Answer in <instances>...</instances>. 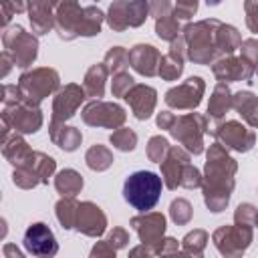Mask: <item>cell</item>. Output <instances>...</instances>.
I'll use <instances>...</instances> for the list:
<instances>
[{"label": "cell", "instance_id": "obj_37", "mask_svg": "<svg viewBox=\"0 0 258 258\" xmlns=\"http://www.w3.org/2000/svg\"><path fill=\"white\" fill-rule=\"evenodd\" d=\"M109 141L119 151H133L135 145H137V133L133 129H129V127H119V129H115L111 133Z\"/></svg>", "mask_w": 258, "mask_h": 258}, {"label": "cell", "instance_id": "obj_47", "mask_svg": "<svg viewBox=\"0 0 258 258\" xmlns=\"http://www.w3.org/2000/svg\"><path fill=\"white\" fill-rule=\"evenodd\" d=\"M254 214H256V208L252 204H240L234 212V222L236 224H252Z\"/></svg>", "mask_w": 258, "mask_h": 258}, {"label": "cell", "instance_id": "obj_44", "mask_svg": "<svg viewBox=\"0 0 258 258\" xmlns=\"http://www.w3.org/2000/svg\"><path fill=\"white\" fill-rule=\"evenodd\" d=\"M196 12H198V0H175L173 14H175L177 18L187 20V18H191Z\"/></svg>", "mask_w": 258, "mask_h": 258}, {"label": "cell", "instance_id": "obj_10", "mask_svg": "<svg viewBox=\"0 0 258 258\" xmlns=\"http://www.w3.org/2000/svg\"><path fill=\"white\" fill-rule=\"evenodd\" d=\"M216 248L224 256H240L252 242V224H236L222 226L212 236Z\"/></svg>", "mask_w": 258, "mask_h": 258}, {"label": "cell", "instance_id": "obj_34", "mask_svg": "<svg viewBox=\"0 0 258 258\" xmlns=\"http://www.w3.org/2000/svg\"><path fill=\"white\" fill-rule=\"evenodd\" d=\"M54 210H56V220L60 222V226H62L64 230H73L75 224H77L79 202H77L75 198H71V196H62V198L56 202Z\"/></svg>", "mask_w": 258, "mask_h": 258}, {"label": "cell", "instance_id": "obj_54", "mask_svg": "<svg viewBox=\"0 0 258 258\" xmlns=\"http://www.w3.org/2000/svg\"><path fill=\"white\" fill-rule=\"evenodd\" d=\"M254 226H258V210H256V214H254V222H252Z\"/></svg>", "mask_w": 258, "mask_h": 258}, {"label": "cell", "instance_id": "obj_55", "mask_svg": "<svg viewBox=\"0 0 258 258\" xmlns=\"http://www.w3.org/2000/svg\"><path fill=\"white\" fill-rule=\"evenodd\" d=\"M256 75H258V69H256Z\"/></svg>", "mask_w": 258, "mask_h": 258}, {"label": "cell", "instance_id": "obj_3", "mask_svg": "<svg viewBox=\"0 0 258 258\" xmlns=\"http://www.w3.org/2000/svg\"><path fill=\"white\" fill-rule=\"evenodd\" d=\"M163 179L149 169H139L127 175L123 183V198L125 202L137 212H149L157 206L163 189Z\"/></svg>", "mask_w": 258, "mask_h": 258}, {"label": "cell", "instance_id": "obj_43", "mask_svg": "<svg viewBox=\"0 0 258 258\" xmlns=\"http://www.w3.org/2000/svg\"><path fill=\"white\" fill-rule=\"evenodd\" d=\"M202 173L196 165L187 163L181 171V181H179V187H187V189H194V187H202Z\"/></svg>", "mask_w": 258, "mask_h": 258}, {"label": "cell", "instance_id": "obj_23", "mask_svg": "<svg viewBox=\"0 0 258 258\" xmlns=\"http://www.w3.org/2000/svg\"><path fill=\"white\" fill-rule=\"evenodd\" d=\"M54 6L56 0H30L28 18L34 34H46L54 26Z\"/></svg>", "mask_w": 258, "mask_h": 258}, {"label": "cell", "instance_id": "obj_50", "mask_svg": "<svg viewBox=\"0 0 258 258\" xmlns=\"http://www.w3.org/2000/svg\"><path fill=\"white\" fill-rule=\"evenodd\" d=\"M115 248L107 242V240H103V242H97L95 244V248L91 250V256H115Z\"/></svg>", "mask_w": 258, "mask_h": 258}, {"label": "cell", "instance_id": "obj_41", "mask_svg": "<svg viewBox=\"0 0 258 258\" xmlns=\"http://www.w3.org/2000/svg\"><path fill=\"white\" fill-rule=\"evenodd\" d=\"M149 14L147 0H129V28H137L145 22Z\"/></svg>", "mask_w": 258, "mask_h": 258}, {"label": "cell", "instance_id": "obj_18", "mask_svg": "<svg viewBox=\"0 0 258 258\" xmlns=\"http://www.w3.org/2000/svg\"><path fill=\"white\" fill-rule=\"evenodd\" d=\"M131 226L137 232L141 244H157L165 234V216L159 212H141L131 218Z\"/></svg>", "mask_w": 258, "mask_h": 258}, {"label": "cell", "instance_id": "obj_21", "mask_svg": "<svg viewBox=\"0 0 258 258\" xmlns=\"http://www.w3.org/2000/svg\"><path fill=\"white\" fill-rule=\"evenodd\" d=\"M131 111H133V117L139 119V121H145L151 117L153 109H155V103H157V91L149 85H143V83H135L129 93L123 97Z\"/></svg>", "mask_w": 258, "mask_h": 258}, {"label": "cell", "instance_id": "obj_19", "mask_svg": "<svg viewBox=\"0 0 258 258\" xmlns=\"http://www.w3.org/2000/svg\"><path fill=\"white\" fill-rule=\"evenodd\" d=\"M159 62L161 52L153 44L139 42L129 48V67L143 77H155L159 73Z\"/></svg>", "mask_w": 258, "mask_h": 258}, {"label": "cell", "instance_id": "obj_9", "mask_svg": "<svg viewBox=\"0 0 258 258\" xmlns=\"http://www.w3.org/2000/svg\"><path fill=\"white\" fill-rule=\"evenodd\" d=\"M2 121L16 133H36L42 127V113L38 105L20 101L14 105H4Z\"/></svg>", "mask_w": 258, "mask_h": 258}, {"label": "cell", "instance_id": "obj_51", "mask_svg": "<svg viewBox=\"0 0 258 258\" xmlns=\"http://www.w3.org/2000/svg\"><path fill=\"white\" fill-rule=\"evenodd\" d=\"M173 117H175L173 113H169V111H161V113L157 115L155 123H157V127H159V129H169V125H171Z\"/></svg>", "mask_w": 258, "mask_h": 258}, {"label": "cell", "instance_id": "obj_22", "mask_svg": "<svg viewBox=\"0 0 258 258\" xmlns=\"http://www.w3.org/2000/svg\"><path fill=\"white\" fill-rule=\"evenodd\" d=\"M187 58L185 54V40L183 36H177L175 40H171L169 44V52L161 56V62H159V77L163 81H175L181 77L183 73V60Z\"/></svg>", "mask_w": 258, "mask_h": 258}, {"label": "cell", "instance_id": "obj_29", "mask_svg": "<svg viewBox=\"0 0 258 258\" xmlns=\"http://www.w3.org/2000/svg\"><path fill=\"white\" fill-rule=\"evenodd\" d=\"M216 42H218V52H220V56H226V54H232L236 48H240L242 36H240V32H238L236 26L222 22V24L218 26Z\"/></svg>", "mask_w": 258, "mask_h": 258}, {"label": "cell", "instance_id": "obj_20", "mask_svg": "<svg viewBox=\"0 0 258 258\" xmlns=\"http://www.w3.org/2000/svg\"><path fill=\"white\" fill-rule=\"evenodd\" d=\"M75 228L83 232L85 236L99 238L107 230V216L105 212L93 204V202H81L79 204V214H77V224Z\"/></svg>", "mask_w": 258, "mask_h": 258}, {"label": "cell", "instance_id": "obj_8", "mask_svg": "<svg viewBox=\"0 0 258 258\" xmlns=\"http://www.w3.org/2000/svg\"><path fill=\"white\" fill-rule=\"evenodd\" d=\"M81 117H83L85 125H89V127L119 129V127H123V123L127 119V113L117 103H109V101H103V99H93L83 107Z\"/></svg>", "mask_w": 258, "mask_h": 258}, {"label": "cell", "instance_id": "obj_14", "mask_svg": "<svg viewBox=\"0 0 258 258\" xmlns=\"http://www.w3.org/2000/svg\"><path fill=\"white\" fill-rule=\"evenodd\" d=\"M83 18V8L79 0H56L54 6V30L58 38L73 40L79 36V26Z\"/></svg>", "mask_w": 258, "mask_h": 258}, {"label": "cell", "instance_id": "obj_30", "mask_svg": "<svg viewBox=\"0 0 258 258\" xmlns=\"http://www.w3.org/2000/svg\"><path fill=\"white\" fill-rule=\"evenodd\" d=\"M83 177L79 171L75 169H60L56 175H54V187L60 196H71L75 198L81 189H83Z\"/></svg>", "mask_w": 258, "mask_h": 258}, {"label": "cell", "instance_id": "obj_5", "mask_svg": "<svg viewBox=\"0 0 258 258\" xmlns=\"http://www.w3.org/2000/svg\"><path fill=\"white\" fill-rule=\"evenodd\" d=\"M18 87L22 91L24 101H28L32 105H40L42 99H46L48 95L58 91L60 77H58V73L54 69L40 67V69L22 73L20 79H18Z\"/></svg>", "mask_w": 258, "mask_h": 258}, {"label": "cell", "instance_id": "obj_42", "mask_svg": "<svg viewBox=\"0 0 258 258\" xmlns=\"http://www.w3.org/2000/svg\"><path fill=\"white\" fill-rule=\"evenodd\" d=\"M133 85H135V81L127 71L115 73L113 81H111V93H113V97H125Z\"/></svg>", "mask_w": 258, "mask_h": 258}, {"label": "cell", "instance_id": "obj_6", "mask_svg": "<svg viewBox=\"0 0 258 258\" xmlns=\"http://www.w3.org/2000/svg\"><path fill=\"white\" fill-rule=\"evenodd\" d=\"M54 169H56V161L50 155L42 151H32V155L24 163L16 165L12 173V181L22 189H32L38 183H48V177L54 173Z\"/></svg>", "mask_w": 258, "mask_h": 258}, {"label": "cell", "instance_id": "obj_38", "mask_svg": "<svg viewBox=\"0 0 258 258\" xmlns=\"http://www.w3.org/2000/svg\"><path fill=\"white\" fill-rule=\"evenodd\" d=\"M206 244H208V232H206V230L187 232V234L183 236V240H181L183 252H185V254H194V256H202Z\"/></svg>", "mask_w": 258, "mask_h": 258}, {"label": "cell", "instance_id": "obj_33", "mask_svg": "<svg viewBox=\"0 0 258 258\" xmlns=\"http://www.w3.org/2000/svg\"><path fill=\"white\" fill-rule=\"evenodd\" d=\"M107 24L115 32L129 28V0H113L107 12Z\"/></svg>", "mask_w": 258, "mask_h": 258}, {"label": "cell", "instance_id": "obj_7", "mask_svg": "<svg viewBox=\"0 0 258 258\" xmlns=\"http://www.w3.org/2000/svg\"><path fill=\"white\" fill-rule=\"evenodd\" d=\"M2 40H4V48L12 54V60H14L16 67L26 69L36 60L38 40H36L34 34L26 32L20 24H14V26L6 28L4 34H2Z\"/></svg>", "mask_w": 258, "mask_h": 258}, {"label": "cell", "instance_id": "obj_28", "mask_svg": "<svg viewBox=\"0 0 258 258\" xmlns=\"http://www.w3.org/2000/svg\"><path fill=\"white\" fill-rule=\"evenodd\" d=\"M107 75H109V71H107L105 62H97V64H93V67L85 73L83 87H85L87 97H93V99H101V97H103Z\"/></svg>", "mask_w": 258, "mask_h": 258}, {"label": "cell", "instance_id": "obj_45", "mask_svg": "<svg viewBox=\"0 0 258 258\" xmlns=\"http://www.w3.org/2000/svg\"><path fill=\"white\" fill-rule=\"evenodd\" d=\"M240 52L246 60H250L254 64V69H258V38H246L240 44Z\"/></svg>", "mask_w": 258, "mask_h": 258}, {"label": "cell", "instance_id": "obj_16", "mask_svg": "<svg viewBox=\"0 0 258 258\" xmlns=\"http://www.w3.org/2000/svg\"><path fill=\"white\" fill-rule=\"evenodd\" d=\"M22 244H24V250L32 256H54L58 252L56 238L44 222L30 224L22 236Z\"/></svg>", "mask_w": 258, "mask_h": 258}, {"label": "cell", "instance_id": "obj_25", "mask_svg": "<svg viewBox=\"0 0 258 258\" xmlns=\"http://www.w3.org/2000/svg\"><path fill=\"white\" fill-rule=\"evenodd\" d=\"M48 135H50V141L62 151H75L83 141V133L77 127H71L64 123H50Z\"/></svg>", "mask_w": 258, "mask_h": 258}, {"label": "cell", "instance_id": "obj_39", "mask_svg": "<svg viewBox=\"0 0 258 258\" xmlns=\"http://www.w3.org/2000/svg\"><path fill=\"white\" fill-rule=\"evenodd\" d=\"M169 141L163 137V135H153L149 141H147V157L149 161L153 163H161L169 151Z\"/></svg>", "mask_w": 258, "mask_h": 258}, {"label": "cell", "instance_id": "obj_17", "mask_svg": "<svg viewBox=\"0 0 258 258\" xmlns=\"http://www.w3.org/2000/svg\"><path fill=\"white\" fill-rule=\"evenodd\" d=\"M191 153L183 147H177V145H171L165 159L159 163L161 165V179L165 183L167 189H177L179 187V181H181V171L183 167L191 161L189 157Z\"/></svg>", "mask_w": 258, "mask_h": 258}, {"label": "cell", "instance_id": "obj_49", "mask_svg": "<svg viewBox=\"0 0 258 258\" xmlns=\"http://www.w3.org/2000/svg\"><path fill=\"white\" fill-rule=\"evenodd\" d=\"M107 242H109L115 250H119V248L127 246V242H129V234H127L123 228H113V230L109 232V236H107Z\"/></svg>", "mask_w": 258, "mask_h": 258}, {"label": "cell", "instance_id": "obj_26", "mask_svg": "<svg viewBox=\"0 0 258 258\" xmlns=\"http://www.w3.org/2000/svg\"><path fill=\"white\" fill-rule=\"evenodd\" d=\"M232 91L228 87V83L218 81V85L212 91V97L208 101V115L216 121H220L230 109H232Z\"/></svg>", "mask_w": 258, "mask_h": 258}, {"label": "cell", "instance_id": "obj_32", "mask_svg": "<svg viewBox=\"0 0 258 258\" xmlns=\"http://www.w3.org/2000/svg\"><path fill=\"white\" fill-rule=\"evenodd\" d=\"M105 18L107 16L97 6H85L83 8L81 26H79V36H95V34H99Z\"/></svg>", "mask_w": 258, "mask_h": 258}, {"label": "cell", "instance_id": "obj_15", "mask_svg": "<svg viewBox=\"0 0 258 258\" xmlns=\"http://www.w3.org/2000/svg\"><path fill=\"white\" fill-rule=\"evenodd\" d=\"M212 73L218 81L234 83V81H252V77L256 75V69L242 54L240 56L226 54L212 62Z\"/></svg>", "mask_w": 258, "mask_h": 258}, {"label": "cell", "instance_id": "obj_35", "mask_svg": "<svg viewBox=\"0 0 258 258\" xmlns=\"http://www.w3.org/2000/svg\"><path fill=\"white\" fill-rule=\"evenodd\" d=\"M179 32H181V28H179V18H177L173 12L155 20V34H157L161 40L171 42V40H175V38L179 36Z\"/></svg>", "mask_w": 258, "mask_h": 258}, {"label": "cell", "instance_id": "obj_53", "mask_svg": "<svg viewBox=\"0 0 258 258\" xmlns=\"http://www.w3.org/2000/svg\"><path fill=\"white\" fill-rule=\"evenodd\" d=\"M220 2H222V0H206V4H208V6H218Z\"/></svg>", "mask_w": 258, "mask_h": 258}, {"label": "cell", "instance_id": "obj_40", "mask_svg": "<svg viewBox=\"0 0 258 258\" xmlns=\"http://www.w3.org/2000/svg\"><path fill=\"white\" fill-rule=\"evenodd\" d=\"M169 216H171V220H173L177 226L187 224V222L191 220V216H194L191 204H189L185 198H177V200H173L171 206H169Z\"/></svg>", "mask_w": 258, "mask_h": 258}, {"label": "cell", "instance_id": "obj_1", "mask_svg": "<svg viewBox=\"0 0 258 258\" xmlns=\"http://www.w3.org/2000/svg\"><path fill=\"white\" fill-rule=\"evenodd\" d=\"M238 163L232 155H228V149L216 141L210 145L206 153V165H204V177H202V191L204 202L210 212H222L226 210L232 189L236 185Z\"/></svg>", "mask_w": 258, "mask_h": 258}, {"label": "cell", "instance_id": "obj_36", "mask_svg": "<svg viewBox=\"0 0 258 258\" xmlns=\"http://www.w3.org/2000/svg\"><path fill=\"white\" fill-rule=\"evenodd\" d=\"M109 75H115V73H121L129 67V50H125L123 46H111L107 52H105V58H103Z\"/></svg>", "mask_w": 258, "mask_h": 258}, {"label": "cell", "instance_id": "obj_27", "mask_svg": "<svg viewBox=\"0 0 258 258\" xmlns=\"http://www.w3.org/2000/svg\"><path fill=\"white\" fill-rule=\"evenodd\" d=\"M2 153H4V157L16 167V165L24 163V161L32 155V149H30L28 143L14 131L12 135L8 133L6 137H2Z\"/></svg>", "mask_w": 258, "mask_h": 258}, {"label": "cell", "instance_id": "obj_12", "mask_svg": "<svg viewBox=\"0 0 258 258\" xmlns=\"http://www.w3.org/2000/svg\"><path fill=\"white\" fill-rule=\"evenodd\" d=\"M206 91V83L202 77H189L185 79L181 85L171 87L165 93V105L169 109H177V111H194L204 97Z\"/></svg>", "mask_w": 258, "mask_h": 258}, {"label": "cell", "instance_id": "obj_2", "mask_svg": "<svg viewBox=\"0 0 258 258\" xmlns=\"http://www.w3.org/2000/svg\"><path fill=\"white\" fill-rule=\"evenodd\" d=\"M222 22L216 18H206L200 22H189L183 26L181 36L185 40V54L196 64H212L216 58H220L218 52V26Z\"/></svg>", "mask_w": 258, "mask_h": 258}, {"label": "cell", "instance_id": "obj_52", "mask_svg": "<svg viewBox=\"0 0 258 258\" xmlns=\"http://www.w3.org/2000/svg\"><path fill=\"white\" fill-rule=\"evenodd\" d=\"M2 24L6 26L12 18V12H14V6H12V0H2Z\"/></svg>", "mask_w": 258, "mask_h": 258}, {"label": "cell", "instance_id": "obj_13", "mask_svg": "<svg viewBox=\"0 0 258 258\" xmlns=\"http://www.w3.org/2000/svg\"><path fill=\"white\" fill-rule=\"evenodd\" d=\"M85 97H87L85 87L75 85V83H69L62 89H58L54 95V101H52L50 123H64L71 117H75V113L81 107V103L85 101Z\"/></svg>", "mask_w": 258, "mask_h": 258}, {"label": "cell", "instance_id": "obj_46", "mask_svg": "<svg viewBox=\"0 0 258 258\" xmlns=\"http://www.w3.org/2000/svg\"><path fill=\"white\" fill-rule=\"evenodd\" d=\"M244 10H246V26L250 32L258 34V0H244Z\"/></svg>", "mask_w": 258, "mask_h": 258}, {"label": "cell", "instance_id": "obj_48", "mask_svg": "<svg viewBox=\"0 0 258 258\" xmlns=\"http://www.w3.org/2000/svg\"><path fill=\"white\" fill-rule=\"evenodd\" d=\"M173 12V6H171V2L169 0H151L149 2V14L157 20V18H161V16H167V14H171Z\"/></svg>", "mask_w": 258, "mask_h": 258}, {"label": "cell", "instance_id": "obj_4", "mask_svg": "<svg viewBox=\"0 0 258 258\" xmlns=\"http://www.w3.org/2000/svg\"><path fill=\"white\" fill-rule=\"evenodd\" d=\"M167 131L175 141H179L183 149H187L191 155H200L204 153V135L208 133V117L200 113L173 117Z\"/></svg>", "mask_w": 258, "mask_h": 258}, {"label": "cell", "instance_id": "obj_31", "mask_svg": "<svg viewBox=\"0 0 258 258\" xmlns=\"http://www.w3.org/2000/svg\"><path fill=\"white\" fill-rule=\"evenodd\" d=\"M85 161H87V167L93 169V171H105L113 165V153L109 147L101 145V143H95L87 149L85 153Z\"/></svg>", "mask_w": 258, "mask_h": 258}, {"label": "cell", "instance_id": "obj_24", "mask_svg": "<svg viewBox=\"0 0 258 258\" xmlns=\"http://www.w3.org/2000/svg\"><path fill=\"white\" fill-rule=\"evenodd\" d=\"M232 109H236V113L242 117V121L252 127L258 129V97L252 91H238L232 95Z\"/></svg>", "mask_w": 258, "mask_h": 258}, {"label": "cell", "instance_id": "obj_11", "mask_svg": "<svg viewBox=\"0 0 258 258\" xmlns=\"http://www.w3.org/2000/svg\"><path fill=\"white\" fill-rule=\"evenodd\" d=\"M216 141H220L226 149L238 151V153H246L254 147L256 143V133L252 129H248L244 123L240 121H222L212 129Z\"/></svg>", "mask_w": 258, "mask_h": 258}]
</instances>
